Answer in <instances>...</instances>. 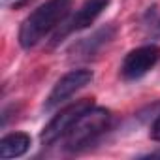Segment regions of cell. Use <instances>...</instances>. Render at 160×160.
<instances>
[{"mask_svg":"<svg viewBox=\"0 0 160 160\" xmlns=\"http://www.w3.org/2000/svg\"><path fill=\"white\" fill-rule=\"evenodd\" d=\"M109 111L104 108H91L81 119H79L72 130L64 136V143L68 151H81L89 145H92L108 128L109 124Z\"/></svg>","mask_w":160,"mask_h":160,"instance_id":"cell-2","label":"cell"},{"mask_svg":"<svg viewBox=\"0 0 160 160\" xmlns=\"http://www.w3.org/2000/svg\"><path fill=\"white\" fill-rule=\"evenodd\" d=\"M72 10V0H47L38 6L19 28V45L23 49H30L38 45L51 30L60 27Z\"/></svg>","mask_w":160,"mask_h":160,"instance_id":"cell-1","label":"cell"},{"mask_svg":"<svg viewBox=\"0 0 160 160\" xmlns=\"http://www.w3.org/2000/svg\"><path fill=\"white\" fill-rule=\"evenodd\" d=\"M109 2H111V0H85L83 6L75 12V15H72V19H70L68 23H62V25H66V27L62 28V32H58V34L55 36V43H57L62 36H66V34H70V32H73V30H83V28L91 27V25L100 17V13L109 6Z\"/></svg>","mask_w":160,"mask_h":160,"instance_id":"cell-6","label":"cell"},{"mask_svg":"<svg viewBox=\"0 0 160 160\" xmlns=\"http://www.w3.org/2000/svg\"><path fill=\"white\" fill-rule=\"evenodd\" d=\"M113 32H115V30H113V27H106V28L98 30L92 38H85L81 43H77V45L73 47V51H77L81 58H89V57L96 55V53L100 51V47L111 40Z\"/></svg>","mask_w":160,"mask_h":160,"instance_id":"cell-8","label":"cell"},{"mask_svg":"<svg viewBox=\"0 0 160 160\" xmlns=\"http://www.w3.org/2000/svg\"><path fill=\"white\" fill-rule=\"evenodd\" d=\"M92 77H94L92 72H91V70H85V68L68 72L66 75H62L58 81H57V85H55L53 91L49 92V96H47L43 108L49 111V109H55L57 106L64 104V102H66L70 96H73L77 91H81L83 87H87V85L92 81Z\"/></svg>","mask_w":160,"mask_h":160,"instance_id":"cell-4","label":"cell"},{"mask_svg":"<svg viewBox=\"0 0 160 160\" xmlns=\"http://www.w3.org/2000/svg\"><path fill=\"white\" fill-rule=\"evenodd\" d=\"M154 156H160V151H158V152H149V154H143V158H154Z\"/></svg>","mask_w":160,"mask_h":160,"instance_id":"cell-10","label":"cell"},{"mask_svg":"<svg viewBox=\"0 0 160 160\" xmlns=\"http://www.w3.org/2000/svg\"><path fill=\"white\" fill-rule=\"evenodd\" d=\"M91 108H94V100L92 98H83V100H77V102L66 106L64 109H60L49 121V124L42 130V134H40L42 145H53L55 141L64 138L72 130V126L81 119Z\"/></svg>","mask_w":160,"mask_h":160,"instance_id":"cell-3","label":"cell"},{"mask_svg":"<svg viewBox=\"0 0 160 160\" xmlns=\"http://www.w3.org/2000/svg\"><path fill=\"white\" fill-rule=\"evenodd\" d=\"M30 136L25 134V132H13V134H8L0 139V156L4 160L8 158H19L23 156L28 149H30Z\"/></svg>","mask_w":160,"mask_h":160,"instance_id":"cell-7","label":"cell"},{"mask_svg":"<svg viewBox=\"0 0 160 160\" xmlns=\"http://www.w3.org/2000/svg\"><path fill=\"white\" fill-rule=\"evenodd\" d=\"M160 60V47L151 43V45H141L134 51H130L121 66V73L124 79H139L143 77L154 64Z\"/></svg>","mask_w":160,"mask_h":160,"instance_id":"cell-5","label":"cell"},{"mask_svg":"<svg viewBox=\"0 0 160 160\" xmlns=\"http://www.w3.org/2000/svg\"><path fill=\"white\" fill-rule=\"evenodd\" d=\"M151 138L160 143V113L154 117V121H152V124H151Z\"/></svg>","mask_w":160,"mask_h":160,"instance_id":"cell-9","label":"cell"},{"mask_svg":"<svg viewBox=\"0 0 160 160\" xmlns=\"http://www.w3.org/2000/svg\"><path fill=\"white\" fill-rule=\"evenodd\" d=\"M2 2H10V0H2Z\"/></svg>","mask_w":160,"mask_h":160,"instance_id":"cell-11","label":"cell"}]
</instances>
